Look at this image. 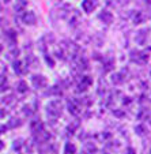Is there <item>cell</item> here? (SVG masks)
I'll return each mask as SVG.
<instances>
[{
	"label": "cell",
	"instance_id": "cell-1",
	"mask_svg": "<svg viewBox=\"0 0 151 154\" xmlns=\"http://www.w3.org/2000/svg\"><path fill=\"white\" fill-rule=\"evenodd\" d=\"M61 111H63V105H61V102L59 100H53L47 105V113L50 117L57 119L59 116H61Z\"/></svg>",
	"mask_w": 151,
	"mask_h": 154
},
{
	"label": "cell",
	"instance_id": "cell-2",
	"mask_svg": "<svg viewBox=\"0 0 151 154\" xmlns=\"http://www.w3.org/2000/svg\"><path fill=\"white\" fill-rule=\"evenodd\" d=\"M131 60L136 61V63H146L148 60V55L146 52H140V51H132Z\"/></svg>",
	"mask_w": 151,
	"mask_h": 154
},
{
	"label": "cell",
	"instance_id": "cell-3",
	"mask_svg": "<svg viewBox=\"0 0 151 154\" xmlns=\"http://www.w3.org/2000/svg\"><path fill=\"white\" fill-rule=\"evenodd\" d=\"M32 83L33 86L35 87V89H44L45 86H47V78L42 75H34L32 78Z\"/></svg>",
	"mask_w": 151,
	"mask_h": 154
},
{
	"label": "cell",
	"instance_id": "cell-4",
	"mask_svg": "<svg viewBox=\"0 0 151 154\" xmlns=\"http://www.w3.org/2000/svg\"><path fill=\"white\" fill-rule=\"evenodd\" d=\"M22 20L25 25H34L35 23V15L32 11H26L22 15Z\"/></svg>",
	"mask_w": 151,
	"mask_h": 154
},
{
	"label": "cell",
	"instance_id": "cell-5",
	"mask_svg": "<svg viewBox=\"0 0 151 154\" xmlns=\"http://www.w3.org/2000/svg\"><path fill=\"white\" fill-rule=\"evenodd\" d=\"M68 111L72 115H79V112H80V105H79V102L75 101V100H71V101L68 102Z\"/></svg>",
	"mask_w": 151,
	"mask_h": 154
},
{
	"label": "cell",
	"instance_id": "cell-6",
	"mask_svg": "<svg viewBox=\"0 0 151 154\" xmlns=\"http://www.w3.org/2000/svg\"><path fill=\"white\" fill-rule=\"evenodd\" d=\"M91 83H93V79H91L90 76H83V78H82L80 85H79V89H78V90L79 91H84L89 86H91Z\"/></svg>",
	"mask_w": 151,
	"mask_h": 154
},
{
	"label": "cell",
	"instance_id": "cell-7",
	"mask_svg": "<svg viewBox=\"0 0 151 154\" xmlns=\"http://www.w3.org/2000/svg\"><path fill=\"white\" fill-rule=\"evenodd\" d=\"M82 8L84 12H91L95 8V3H93V0H83L82 2Z\"/></svg>",
	"mask_w": 151,
	"mask_h": 154
},
{
	"label": "cell",
	"instance_id": "cell-8",
	"mask_svg": "<svg viewBox=\"0 0 151 154\" xmlns=\"http://www.w3.org/2000/svg\"><path fill=\"white\" fill-rule=\"evenodd\" d=\"M30 128H32V131L34 132V134H38V132H41V131H44V125H42V123H41L40 120H34V122H32Z\"/></svg>",
	"mask_w": 151,
	"mask_h": 154
},
{
	"label": "cell",
	"instance_id": "cell-9",
	"mask_svg": "<svg viewBox=\"0 0 151 154\" xmlns=\"http://www.w3.org/2000/svg\"><path fill=\"white\" fill-rule=\"evenodd\" d=\"M99 19L104 20V23H112L113 15H112V12H109V11H102L101 14H99Z\"/></svg>",
	"mask_w": 151,
	"mask_h": 154
},
{
	"label": "cell",
	"instance_id": "cell-10",
	"mask_svg": "<svg viewBox=\"0 0 151 154\" xmlns=\"http://www.w3.org/2000/svg\"><path fill=\"white\" fill-rule=\"evenodd\" d=\"M14 71L17 74H25L26 72V68H23V64H22V61L20 60H17V61H14Z\"/></svg>",
	"mask_w": 151,
	"mask_h": 154
},
{
	"label": "cell",
	"instance_id": "cell-11",
	"mask_svg": "<svg viewBox=\"0 0 151 154\" xmlns=\"http://www.w3.org/2000/svg\"><path fill=\"white\" fill-rule=\"evenodd\" d=\"M146 38H147V30H140L136 34V42L143 45V44L146 42Z\"/></svg>",
	"mask_w": 151,
	"mask_h": 154
},
{
	"label": "cell",
	"instance_id": "cell-12",
	"mask_svg": "<svg viewBox=\"0 0 151 154\" xmlns=\"http://www.w3.org/2000/svg\"><path fill=\"white\" fill-rule=\"evenodd\" d=\"M26 6H27L26 0H17V3H15V11H18V12L23 11Z\"/></svg>",
	"mask_w": 151,
	"mask_h": 154
},
{
	"label": "cell",
	"instance_id": "cell-13",
	"mask_svg": "<svg viewBox=\"0 0 151 154\" xmlns=\"http://www.w3.org/2000/svg\"><path fill=\"white\" fill-rule=\"evenodd\" d=\"M76 153V147L74 143H65L64 147V154H75Z\"/></svg>",
	"mask_w": 151,
	"mask_h": 154
},
{
	"label": "cell",
	"instance_id": "cell-14",
	"mask_svg": "<svg viewBox=\"0 0 151 154\" xmlns=\"http://www.w3.org/2000/svg\"><path fill=\"white\" fill-rule=\"evenodd\" d=\"M94 151H97L95 145H93V143H86V146H84V153L86 154H93Z\"/></svg>",
	"mask_w": 151,
	"mask_h": 154
},
{
	"label": "cell",
	"instance_id": "cell-15",
	"mask_svg": "<svg viewBox=\"0 0 151 154\" xmlns=\"http://www.w3.org/2000/svg\"><path fill=\"white\" fill-rule=\"evenodd\" d=\"M18 91H19V93H26L27 91V83L25 81H20L19 83H18Z\"/></svg>",
	"mask_w": 151,
	"mask_h": 154
},
{
	"label": "cell",
	"instance_id": "cell-16",
	"mask_svg": "<svg viewBox=\"0 0 151 154\" xmlns=\"http://www.w3.org/2000/svg\"><path fill=\"white\" fill-rule=\"evenodd\" d=\"M142 20H143V14H142V12L137 11L136 14L134 15V22H135V23H140Z\"/></svg>",
	"mask_w": 151,
	"mask_h": 154
},
{
	"label": "cell",
	"instance_id": "cell-17",
	"mask_svg": "<svg viewBox=\"0 0 151 154\" xmlns=\"http://www.w3.org/2000/svg\"><path fill=\"white\" fill-rule=\"evenodd\" d=\"M112 82H113L114 85H119V83H121V82H122L121 75H120V74H114V75L112 76Z\"/></svg>",
	"mask_w": 151,
	"mask_h": 154
},
{
	"label": "cell",
	"instance_id": "cell-18",
	"mask_svg": "<svg viewBox=\"0 0 151 154\" xmlns=\"http://www.w3.org/2000/svg\"><path fill=\"white\" fill-rule=\"evenodd\" d=\"M18 125H20V120H18V119H11V122L8 123V127H11V128L18 127Z\"/></svg>",
	"mask_w": 151,
	"mask_h": 154
},
{
	"label": "cell",
	"instance_id": "cell-19",
	"mask_svg": "<svg viewBox=\"0 0 151 154\" xmlns=\"http://www.w3.org/2000/svg\"><path fill=\"white\" fill-rule=\"evenodd\" d=\"M105 66H106V67H105V70L109 71L112 68V66H113V60H107L106 63H105Z\"/></svg>",
	"mask_w": 151,
	"mask_h": 154
},
{
	"label": "cell",
	"instance_id": "cell-20",
	"mask_svg": "<svg viewBox=\"0 0 151 154\" xmlns=\"http://www.w3.org/2000/svg\"><path fill=\"white\" fill-rule=\"evenodd\" d=\"M45 60H47V63L49 64L50 67H53V66H55V61L52 60V57H50V56H45Z\"/></svg>",
	"mask_w": 151,
	"mask_h": 154
},
{
	"label": "cell",
	"instance_id": "cell-21",
	"mask_svg": "<svg viewBox=\"0 0 151 154\" xmlns=\"http://www.w3.org/2000/svg\"><path fill=\"white\" fill-rule=\"evenodd\" d=\"M23 113L27 115V116H30V115L33 113V111H30V106H25L23 108Z\"/></svg>",
	"mask_w": 151,
	"mask_h": 154
},
{
	"label": "cell",
	"instance_id": "cell-22",
	"mask_svg": "<svg viewBox=\"0 0 151 154\" xmlns=\"http://www.w3.org/2000/svg\"><path fill=\"white\" fill-rule=\"evenodd\" d=\"M12 98H14V97H12V96L7 97V98H6V97H4V98H3V102H7V104H11V102H12Z\"/></svg>",
	"mask_w": 151,
	"mask_h": 154
},
{
	"label": "cell",
	"instance_id": "cell-23",
	"mask_svg": "<svg viewBox=\"0 0 151 154\" xmlns=\"http://www.w3.org/2000/svg\"><path fill=\"white\" fill-rule=\"evenodd\" d=\"M113 115H116L117 117H121V116H124V113H122V112H120L119 109H116V111H113Z\"/></svg>",
	"mask_w": 151,
	"mask_h": 154
},
{
	"label": "cell",
	"instance_id": "cell-24",
	"mask_svg": "<svg viewBox=\"0 0 151 154\" xmlns=\"http://www.w3.org/2000/svg\"><path fill=\"white\" fill-rule=\"evenodd\" d=\"M136 131H137V134H139V135H142L143 134V127H142V125H137Z\"/></svg>",
	"mask_w": 151,
	"mask_h": 154
},
{
	"label": "cell",
	"instance_id": "cell-25",
	"mask_svg": "<svg viewBox=\"0 0 151 154\" xmlns=\"http://www.w3.org/2000/svg\"><path fill=\"white\" fill-rule=\"evenodd\" d=\"M128 153L132 154V153H134V150H132V149H128Z\"/></svg>",
	"mask_w": 151,
	"mask_h": 154
},
{
	"label": "cell",
	"instance_id": "cell-26",
	"mask_svg": "<svg viewBox=\"0 0 151 154\" xmlns=\"http://www.w3.org/2000/svg\"><path fill=\"white\" fill-rule=\"evenodd\" d=\"M8 2H10V0H4V3H8Z\"/></svg>",
	"mask_w": 151,
	"mask_h": 154
}]
</instances>
